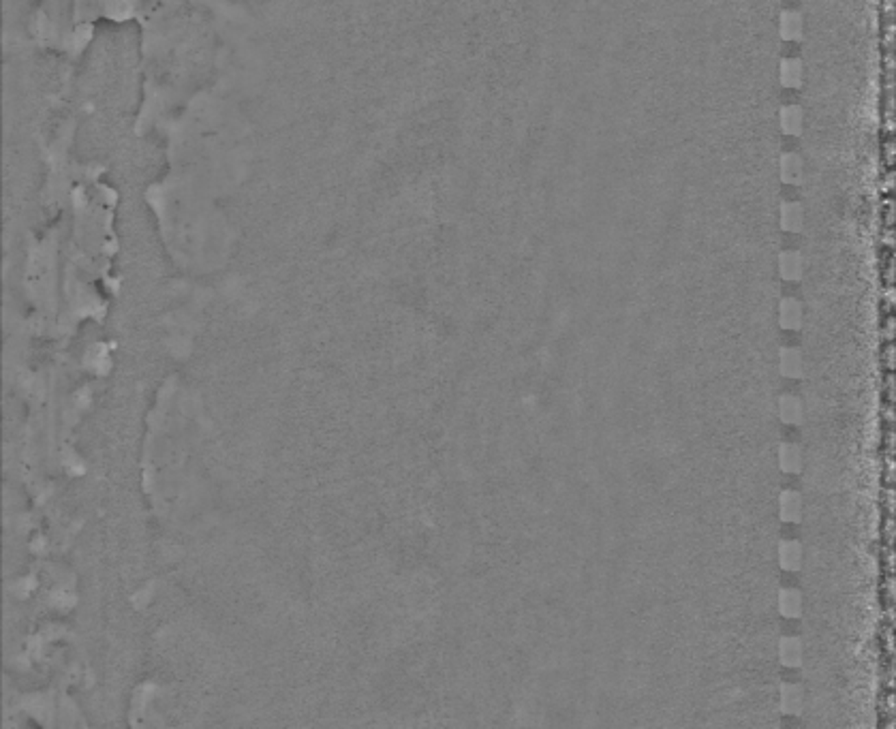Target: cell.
<instances>
[{"label":"cell","instance_id":"1","mask_svg":"<svg viewBox=\"0 0 896 729\" xmlns=\"http://www.w3.org/2000/svg\"><path fill=\"white\" fill-rule=\"evenodd\" d=\"M805 32V22L798 11H783L779 20V34L785 41H800Z\"/></svg>","mask_w":896,"mask_h":729},{"label":"cell","instance_id":"2","mask_svg":"<svg viewBox=\"0 0 896 729\" xmlns=\"http://www.w3.org/2000/svg\"><path fill=\"white\" fill-rule=\"evenodd\" d=\"M779 122L783 133L796 137L802 133V126H805V114H802V109L798 105H785L779 114Z\"/></svg>","mask_w":896,"mask_h":729},{"label":"cell","instance_id":"3","mask_svg":"<svg viewBox=\"0 0 896 729\" xmlns=\"http://www.w3.org/2000/svg\"><path fill=\"white\" fill-rule=\"evenodd\" d=\"M781 227L790 231V233H798L805 227V210H802L800 203H783L781 205Z\"/></svg>","mask_w":896,"mask_h":729},{"label":"cell","instance_id":"4","mask_svg":"<svg viewBox=\"0 0 896 729\" xmlns=\"http://www.w3.org/2000/svg\"><path fill=\"white\" fill-rule=\"evenodd\" d=\"M779 78L781 84L785 88H800L802 86V78H805V71H802V62L796 58H783L781 67H779Z\"/></svg>","mask_w":896,"mask_h":729},{"label":"cell","instance_id":"5","mask_svg":"<svg viewBox=\"0 0 896 729\" xmlns=\"http://www.w3.org/2000/svg\"><path fill=\"white\" fill-rule=\"evenodd\" d=\"M779 172L785 184H798L802 180V159L794 152H785L779 161Z\"/></svg>","mask_w":896,"mask_h":729},{"label":"cell","instance_id":"6","mask_svg":"<svg viewBox=\"0 0 896 729\" xmlns=\"http://www.w3.org/2000/svg\"><path fill=\"white\" fill-rule=\"evenodd\" d=\"M779 659L788 667H798L802 663V644L798 638H783L779 646Z\"/></svg>","mask_w":896,"mask_h":729},{"label":"cell","instance_id":"7","mask_svg":"<svg viewBox=\"0 0 896 729\" xmlns=\"http://www.w3.org/2000/svg\"><path fill=\"white\" fill-rule=\"evenodd\" d=\"M779 321H781V325L785 327V329L800 327V323H802V308H800V304L796 300H792V297L783 300L781 308H779Z\"/></svg>","mask_w":896,"mask_h":729},{"label":"cell","instance_id":"8","mask_svg":"<svg viewBox=\"0 0 896 729\" xmlns=\"http://www.w3.org/2000/svg\"><path fill=\"white\" fill-rule=\"evenodd\" d=\"M779 272L785 280H800L802 276V257L794 251H785L779 257Z\"/></svg>","mask_w":896,"mask_h":729},{"label":"cell","instance_id":"9","mask_svg":"<svg viewBox=\"0 0 896 729\" xmlns=\"http://www.w3.org/2000/svg\"><path fill=\"white\" fill-rule=\"evenodd\" d=\"M802 704H805V697H802L800 686L785 684L781 688V708L785 715H800Z\"/></svg>","mask_w":896,"mask_h":729},{"label":"cell","instance_id":"10","mask_svg":"<svg viewBox=\"0 0 896 729\" xmlns=\"http://www.w3.org/2000/svg\"><path fill=\"white\" fill-rule=\"evenodd\" d=\"M779 563H781L783 569H788V571L800 569L802 550H800V546L796 544V541H783V544L779 546Z\"/></svg>","mask_w":896,"mask_h":729},{"label":"cell","instance_id":"11","mask_svg":"<svg viewBox=\"0 0 896 729\" xmlns=\"http://www.w3.org/2000/svg\"><path fill=\"white\" fill-rule=\"evenodd\" d=\"M781 372L785 377L798 379L802 377V370H805V364H802V355L796 349H783L781 351Z\"/></svg>","mask_w":896,"mask_h":729},{"label":"cell","instance_id":"12","mask_svg":"<svg viewBox=\"0 0 896 729\" xmlns=\"http://www.w3.org/2000/svg\"><path fill=\"white\" fill-rule=\"evenodd\" d=\"M781 518L785 522H798L802 516V500L798 496V492L785 490L781 494Z\"/></svg>","mask_w":896,"mask_h":729},{"label":"cell","instance_id":"13","mask_svg":"<svg viewBox=\"0 0 896 729\" xmlns=\"http://www.w3.org/2000/svg\"><path fill=\"white\" fill-rule=\"evenodd\" d=\"M779 415L785 424H800L805 413H802V404L794 396H783L779 400Z\"/></svg>","mask_w":896,"mask_h":729},{"label":"cell","instance_id":"14","mask_svg":"<svg viewBox=\"0 0 896 729\" xmlns=\"http://www.w3.org/2000/svg\"><path fill=\"white\" fill-rule=\"evenodd\" d=\"M779 610L788 618H796L802 612V597L798 590H781L779 594Z\"/></svg>","mask_w":896,"mask_h":729},{"label":"cell","instance_id":"15","mask_svg":"<svg viewBox=\"0 0 896 729\" xmlns=\"http://www.w3.org/2000/svg\"><path fill=\"white\" fill-rule=\"evenodd\" d=\"M779 464L785 473H798L802 466V456L796 445H781L779 450Z\"/></svg>","mask_w":896,"mask_h":729}]
</instances>
